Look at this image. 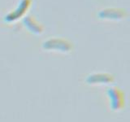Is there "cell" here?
I'll return each instance as SVG.
<instances>
[{
	"instance_id": "cell-1",
	"label": "cell",
	"mask_w": 130,
	"mask_h": 122,
	"mask_svg": "<svg viewBox=\"0 0 130 122\" xmlns=\"http://www.w3.org/2000/svg\"><path fill=\"white\" fill-rule=\"evenodd\" d=\"M108 108L112 112H120L125 108V93L118 85H110L105 91Z\"/></svg>"
},
{
	"instance_id": "cell-2",
	"label": "cell",
	"mask_w": 130,
	"mask_h": 122,
	"mask_svg": "<svg viewBox=\"0 0 130 122\" xmlns=\"http://www.w3.org/2000/svg\"><path fill=\"white\" fill-rule=\"evenodd\" d=\"M128 13L123 7H106L99 10L97 13V17L102 20L107 21H120L126 19Z\"/></svg>"
},
{
	"instance_id": "cell-3",
	"label": "cell",
	"mask_w": 130,
	"mask_h": 122,
	"mask_svg": "<svg viewBox=\"0 0 130 122\" xmlns=\"http://www.w3.org/2000/svg\"><path fill=\"white\" fill-rule=\"evenodd\" d=\"M43 48L60 52H69L73 49V45L70 41L64 38H51L43 43Z\"/></svg>"
},
{
	"instance_id": "cell-4",
	"label": "cell",
	"mask_w": 130,
	"mask_h": 122,
	"mask_svg": "<svg viewBox=\"0 0 130 122\" xmlns=\"http://www.w3.org/2000/svg\"><path fill=\"white\" fill-rule=\"evenodd\" d=\"M116 78L109 72H94L89 74L85 78V82L89 85H111Z\"/></svg>"
},
{
	"instance_id": "cell-5",
	"label": "cell",
	"mask_w": 130,
	"mask_h": 122,
	"mask_svg": "<svg viewBox=\"0 0 130 122\" xmlns=\"http://www.w3.org/2000/svg\"><path fill=\"white\" fill-rule=\"evenodd\" d=\"M30 3H31V0H22L19 4L18 7L14 11H12L11 13L8 15L6 20L7 21H13V20L20 19L24 15V12L28 10Z\"/></svg>"
},
{
	"instance_id": "cell-6",
	"label": "cell",
	"mask_w": 130,
	"mask_h": 122,
	"mask_svg": "<svg viewBox=\"0 0 130 122\" xmlns=\"http://www.w3.org/2000/svg\"><path fill=\"white\" fill-rule=\"evenodd\" d=\"M24 23L25 26L28 28V29L34 33V34H41L42 32V26L39 23L37 22V20L32 17V16H28L24 20Z\"/></svg>"
}]
</instances>
